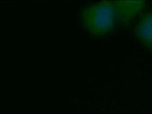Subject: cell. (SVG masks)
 <instances>
[{
	"mask_svg": "<svg viewBox=\"0 0 152 114\" xmlns=\"http://www.w3.org/2000/svg\"><path fill=\"white\" fill-rule=\"evenodd\" d=\"M135 36L142 44L152 50V12L141 18L135 28Z\"/></svg>",
	"mask_w": 152,
	"mask_h": 114,
	"instance_id": "cell-3",
	"label": "cell"
},
{
	"mask_svg": "<svg viewBox=\"0 0 152 114\" xmlns=\"http://www.w3.org/2000/svg\"><path fill=\"white\" fill-rule=\"evenodd\" d=\"M145 4V1H114L117 20L123 24H129L143 10Z\"/></svg>",
	"mask_w": 152,
	"mask_h": 114,
	"instance_id": "cell-2",
	"label": "cell"
},
{
	"mask_svg": "<svg viewBox=\"0 0 152 114\" xmlns=\"http://www.w3.org/2000/svg\"><path fill=\"white\" fill-rule=\"evenodd\" d=\"M80 20L92 36L102 37L113 30L117 20L113 2L101 1L82 9Z\"/></svg>",
	"mask_w": 152,
	"mask_h": 114,
	"instance_id": "cell-1",
	"label": "cell"
}]
</instances>
